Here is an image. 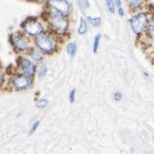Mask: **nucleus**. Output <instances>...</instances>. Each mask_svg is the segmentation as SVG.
Wrapping results in <instances>:
<instances>
[{
    "instance_id": "obj_1",
    "label": "nucleus",
    "mask_w": 154,
    "mask_h": 154,
    "mask_svg": "<svg viewBox=\"0 0 154 154\" xmlns=\"http://www.w3.org/2000/svg\"><path fill=\"white\" fill-rule=\"evenodd\" d=\"M46 21H48V23H49V25L51 26L52 28L58 33L66 32L68 27H69V21L66 17V15H64V14L57 12L55 10H51L48 13Z\"/></svg>"
},
{
    "instance_id": "obj_2",
    "label": "nucleus",
    "mask_w": 154,
    "mask_h": 154,
    "mask_svg": "<svg viewBox=\"0 0 154 154\" xmlns=\"http://www.w3.org/2000/svg\"><path fill=\"white\" fill-rule=\"evenodd\" d=\"M23 31L31 37H37L39 35L43 33L44 31V25L37 18H27L23 24H22Z\"/></svg>"
},
{
    "instance_id": "obj_3",
    "label": "nucleus",
    "mask_w": 154,
    "mask_h": 154,
    "mask_svg": "<svg viewBox=\"0 0 154 154\" xmlns=\"http://www.w3.org/2000/svg\"><path fill=\"white\" fill-rule=\"evenodd\" d=\"M35 44L39 50H41L43 53H53L55 50V40L53 39V37L46 35V33H41L35 38Z\"/></svg>"
},
{
    "instance_id": "obj_4",
    "label": "nucleus",
    "mask_w": 154,
    "mask_h": 154,
    "mask_svg": "<svg viewBox=\"0 0 154 154\" xmlns=\"http://www.w3.org/2000/svg\"><path fill=\"white\" fill-rule=\"evenodd\" d=\"M131 27L136 36L141 35L149 26V17L146 13H138L131 18Z\"/></svg>"
},
{
    "instance_id": "obj_5",
    "label": "nucleus",
    "mask_w": 154,
    "mask_h": 154,
    "mask_svg": "<svg viewBox=\"0 0 154 154\" xmlns=\"http://www.w3.org/2000/svg\"><path fill=\"white\" fill-rule=\"evenodd\" d=\"M10 41L12 45L15 48V50L20 52L27 51L30 48V42H29L28 38L23 33H12L10 36Z\"/></svg>"
},
{
    "instance_id": "obj_6",
    "label": "nucleus",
    "mask_w": 154,
    "mask_h": 154,
    "mask_svg": "<svg viewBox=\"0 0 154 154\" xmlns=\"http://www.w3.org/2000/svg\"><path fill=\"white\" fill-rule=\"evenodd\" d=\"M46 3L52 10L57 11L64 15L69 14L71 11V5L68 0H46Z\"/></svg>"
},
{
    "instance_id": "obj_7",
    "label": "nucleus",
    "mask_w": 154,
    "mask_h": 154,
    "mask_svg": "<svg viewBox=\"0 0 154 154\" xmlns=\"http://www.w3.org/2000/svg\"><path fill=\"white\" fill-rule=\"evenodd\" d=\"M31 84V78L27 77L25 75H20L13 78L12 80V86L14 90L22 91L28 88Z\"/></svg>"
},
{
    "instance_id": "obj_8",
    "label": "nucleus",
    "mask_w": 154,
    "mask_h": 154,
    "mask_svg": "<svg viewBox=\"0 0 154 154\" xmlns=\"http://www.w3.org/2000/svg\"><path fill=\"white\" fill-rule=\"evenodd\" d=\"M18 59H20V67L23 70L24 75L29 78H32L35 75V72H36V64L31 59L24 58V57H20Z\"/></svg>"
},
{
    "instance_id": "obj_9",
    "label": "nucleus",
    "mask_w": 154,
    "mask_h": 154,
    "mask_svg": "<svg viewBox=\"0 0 154 154\" xmlns=\"http://www.w3.org/2000/svg\"><path fill=\"white\" fill-rule=\"evenodd\" d=\"M30 58L31 60H33V63L40 62L43 58V52L41 50H39L38 48L37 49H32L30 51Z\"/></svg>"
},
{
    "instance_id": "obj_10",
    "label": "nucleus",
    "mask_w": 154,
    "mask_h": 154,
    "mask_svg": "<svg viewBox=\"0 0 154 154\" xmlns=\"http://www.w3.org/2000/svg\"><path fill=\"white\" fill-rule=\"evenodd\" d=\"M88 31V21L84 17L80 18V26L78 28V32L79 35H85Z\"/></svg>"
},
{
    "instance_id": "obj_11",
    "label": "nucleus",
    "mask_w": 154,
    "mask_h": 154,
    "mask_svg": "<svg viewBox=\"0 0 154 154\" xmlns=\"http://www.w3.org/2000/svg\"><path fill=\"white\" fill-rule=\"evenodd\" d=\"M77 43L75 42H70V43H68V45H67V53L70 55V56H75V52H77Z\"/></svg>"
},
{
    "instance_id": "obj_12",
    "label": "nucleus",
    "mask_w": 154,
    "mask_h": 154,
    "mask_svg": "<svg viewBox=\"0 0 154 154\" xmlns=\"http://www.w3.org/2000/svg\"><path fill=\"white\" fill-rule=\"evenodd\" d=\"M142 3H143V0H129V8L131 10H136L141 7Z\"/></svg>"
},
{
    "instance_id": "obj_13",
    "label": "nucleus",
    "mask_w": 154,
    "mask_h": 154,
    "mask_svg": "<svg viewBox=\"0 0 154 154\" xmlns=\"http://www.w3.org/2000/svg\"><path fill=\"white\" fill-rule=\"evenodd\" d=\"M100 39H101V35H100V33H97V35L95 36V38H94V43H93V52H94L95 54L98 52Z\"/></svg>"
},
{
    "instance_id": "obj_14",
    "label": "nucleus",
    "mask_w": 154,
    "mask_h": 154,
    "mask_svg": "<svg viewBox=\"0 0 154 154\" xmlns=\"http://www.w3.org/2000/svg\"><path fill=\"white\" fill-rule=\"evenodd\" d=\"M88 22L91 24L92 26H95V27H98L101 24V18L100 17H92V16H88Z\"/></svg>"
},
{
    "instance_id": "obj_15",
    "label": "nucleus",
    "mask_w": 154,
    "mask_h": 154,
    "mask_svg": "<svg viewBox=\"0 0 154 154\" xmlns=\"http://www.w3.org/2000/svg\"><path fill=\"white\" fill-rule=\"evenodd\" d=\"M146 30H148V36H149L150 38L154 41V21H152L151 23L149 24Z\"/></svg>"
},
{
    "instance_id": "obj_16",
    "label": "nucleus",
    "mask_w": 154,
    "mask_h": 154,
    "mask_svg": "<svg viewBox=\"0 0 154 154\" xmlns=\"http://www.w3.org/2000/svg\"><path fill=\"white\" fill-rule=\"evenodd\" d=\"M46 72H48V68H46L45 65H41V66L39 67L38 69V75L39 78H43L46 75Z\"/></svg>"
},
{
    "instance_id": "obj_17",
    "label": "nucleus",
    "mask_w": 154,
    "mask_h": 154,
    "mask_svg": "<svg viewBox=\"0 0 154 154\" xmlns=\"http://www.w3.org/2000/svg\"><path fill=\"white\" fill-rule=\"evenodd\" d=\"M106 3H107V8L111 13L116 12V5H114L113 0H106Z\"/></svg>"
},
{
    "instance_id": "obj_18",
    "label": "nucleus",
    "mask_w": 154,
    "mask_h": 154,
    "mask_svg": "<svg viewBox=\"0 0 154 154\" xmlns=\"http://www.w3.org/2000/svg\"><path fill=\"white\" fill-rule=\"evenodd\" d=\"M48 103H49V101H48L46 99H40V100H38V103H37L36 106H37V108L43 109L48 106Z\"/></svg>"
},
{
    "instance_id": "obj_19",
    "label": "nucleus",
    "mask_w": 154,
    "mask_h": 154,
    "mask_svg": "<svg viewBox=\"0 0 154 154\" xmlns=\"http://www.w3.org/2000/svg\"><path fill=\"white\" fill-rule=\"evenodd\" d=\"M79 5L81 9L85 10V9L90 8V2H88V0H79Z\"/></svg>"
},
{
    "instance_id": "obj_20",
    "label": "nucleus",
    "mask_w": 154,
    "mask_h": 154,
    "mask_svg": "<svg viewBox=\"0 0 154 154\" xmlns=\"http://www.w3.org/2000/svg\"><path fill=\"white\" fill-rule=\"evenodd\" d=\"M40 125V122L39 121H37V122H35V124H33L32 126H31V128H30V131H29V135H32L35 131H36V129L38 128V126Z\"/></svg>"
},
{
    "instance_id": "obj_21",
    "label": "nucleus",
    "mask_w": 154,
    "mask_h": 154,
    "mask_svg": "<svg viewBox=\"0 0 154 154\" xmlns=\"http://www.w3.org/2000/svg\"><path fill=\"white\" fill-rule=\"evenodd\" d=\"M75 90H71L69 93V100L70 103H73L75 101Z\"/></svg>"
},
{
    "instance_id": "obj_22",
    "label": "nucleus",
    "mask_w": 154,
    "mask_h": 154,
    "mask_svg": "<svg viewBox=\"0 0 154 154\" xmlns=\"http://www.w3.org/2000/svg\"><path fill=\"white\" fill-rule=\"evenodd\" d=\"M113 99L116 100V101H120L122 99V94L120 92H116L114 95H113Z\"/></svg>"
},
{
    "instance_id": "obj_23",
    "label": "nucleus",
    "mask_w": 154,
    "mask_h": 154,
    "mask_svg": "<svg viewBox=\"0 0 154 154\" xmlns=\"http://www.w3.org/2000/svg\"><path fill=\"white\" fill-rule=\"evenodd\" d=\"M3 82H5V75H3V72L0 70V86L3 84Z\"/></svg>"
},
{
    "instance_id": "obj_24",
    "label": "nucleus",
    "mask_w": 154,
    "mask_h": 154,
    "mask_svg": "<svg viewBox=\"0 0 154 154\" xmlns=\"http://www.w3.org/2000/svg\"><path fill=\"white\" fill-rule=\"evenodd\" d=\"M118 12H119V14H120L121 16H124V10H123V8H122V7L118 8Z\"/></svg>"
},
{
    "instance_id": "obj_25",
    "label": "nucleus",
    "mask_w": 154,
    "mask_h": 154,
    "mask_svg": "<svg viewBox=\"0 0 154 154\" xmlns=\"http://www.w3.org/2000/svg\"><path fill=\"white\" fill-rule=\"evenodd\" d=\"M116 5L118 8H120V7H122V3H121V0H116Z\"/></svg>"
},
{
    "instance_id": "obj_26",
    "label": "nucleus",
    "mask_w": 154,
    "mask_h": 154,
    "mask_svg": "<svg viewBox=\"0 0 154 154\" xmlns=\"http://www.w3.org/2000/svg\"><path fill=\"white\" fill-rule=\"evenodd\" d=\"M153 64H154V62H153Z\"/></svg>"
}]
</instances>
